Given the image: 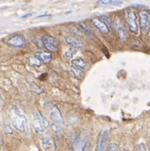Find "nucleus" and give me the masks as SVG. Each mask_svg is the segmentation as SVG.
Instances as JSON below:
<instances>
[{
  "label": "nucleus",
  "mask_w": 150,
  "mask_h": 151,
  "mask_svg": "<svg viewBox=\"0 0 150 151\" xmlns=\"http://www.w3.org/2000/svg\"><path fill=\"white\" fill-rule=\"evenodd\" d=\"M122 151H129V150H123Z\"/></svg>",
  "instance_id": "29"
},
{
  "label": "nucleus",
  "mask_w": 150,
  "mask_h": 151,
  "mask_svg": "<svg viewBox=\"0 0 150 151\" xmlns=\"http://www.w3.org/2000/svg\"><path fill=\"white\" fill-rule=\"evenodd\" d=\"M115 27H116V33L118 35V37L121 40H126L128 36H127V33H126V30L124 28L122 22L118 17H116V20H115Z\"/></svg>",
  "instance_id": "9"
},
{
  "label": "nucleus",
  "mask_w": 150,
  "mask_h": 151,
  "mask_svg": "<svg viewBox=\"0 0 150 151\" xmlns=\"http://www.w3.org/2000/svg\"><path fill=\"white\" fill-rule=\"evenodd\" d=\"M47 17V16H51V14H42V15H38L37 18H41V17Z\"/></svg>",
  "instance_id": "27"
},
{
  "label": "nucleus",
  "mask_w": 150,
  "mask_h": 151,
  "mask_svg": "<svg viewBox=\"0 0 150 151\" xmlns=\"http://www.w3.org/2000/svg\"><path fill=\"white\" fill-rule=\"evenodd\" d=\"M92 21L93 23V25L95 26L96 27L98 28L101 32L104 33V34H107L109 33V27L103 22V21L100 19V18H98V17H94L92 19Z\"/></svg>",
  "instance_id": "10"
},
{
  "label": "nucleus",
  "mask_w": 150,
  "mask_h": 151,
  "mask_svg": "<svg viewBox=\"0 0 150 151\" xmlns=\"http://www.w3.org/2000/svg\"><path fill=\"white\" fill-rule=\"evenodd\" d=\"M8 45L15 47V48H22L24 46H26L27 41L26 38L21 36V35H14L12 36L11 37H9L7 41Z\"/></svg>",
  "instance_id": "8"
},
{
  "label": "nucleus",
  "mask_w": 150,
  "mask_h": 151,
  "mask_svg": "<svg viewBox=\"0 0 150 151\" xmlns=\"http://www.w3.org/2000/svg\"><path fill=\"white\" fill-rule=\"evenodd\" d=\"M100 4H109V5H121L123 4L122 1H117V0H101L98 1Z\"/></svg>",
  "instance_id": "17"
},
{
  "label": "nucleus",
  "mask_w": 150,
  "mask_h": 151,
  "mask_svg": "<svg viewBox=\"0 0 150 151\" xmlns=\"http://www.w3.org/2000/svg\"><path fill=\"white\" fill-rule=\"evenodd\" d=\"M75 54H76L75 48L70 47V48H67V49L65 50V56L66 59H69V60H70V59H72V57H73Z\"/></svg>",
  "instance_id": "19"
},
{
  "label": "nucleus",
  "mask_w": 150,
  "mask_h": 151,
  "mask_svg": "<svg viewBox=\"0 0 150 151\" xmlns=\"http://www.w3.org/2000/svg\"><path fill=\"white\" fill-rule=\"evenodd\" d=\"M41 144L43 150H48L53 147V140L48 135H43L41 137Z\"/></svg>",
  "instance_id": "14"
},
{
  "label": "nucleus",
  "mask_w": 150,
  "mask_h": 151,
  "mask_svg": "<svg viewBox=\"0 0 150 151\" xmlns=\"http://www.w3.org/2000/svg\"><path fill=\"white\" fill-rule=\"evenodd\" d=\"M79 26H80V29H81V31L83 32L85 34L87 35V36H88L90 37H93V31L90 29L88 26L87 25V24H85V23H83V22H81V23H79Z\"/></svg>",
  "instance_id": "16"
},
{
  "label": "nucleus",
  "mask_w": 150,
  "mask_h": 151,
  "mask_svg": "<svg viewBox=\"0 0 150 151\" xmlns=\"http://www.w3.org/2000/svg\"><path fill=\"white\" fill-rule=\"evenodd\" d=\"M9 118L12 127L16 131L25 132L27 131V119L25 114L16 105H12L9 110Z\"/></svg>",
  "instance_id": "1"
},
{
  "label": "nucleus",
  "mask_w": 150,
  "mask_h": 151,
  "mask_svg": "<svg viewBox=\"0 0 150 151\" xmlns=\"http://www.w3.org/2000/svg\"><path fill=\"white\" fill-rule=\"evenodd\" d=\"M109 132L108 129L103 131L100 133L98 143H97V147H96V151H106L107 150V143L109 139Z\"/></svg>",
  "instance_id": "7"
},
{
  "label": "nucleus",
  "mask_w": 150,
  "mask_h": 151,
  "mask_svg": "<svg viewBox=\"0 0 150 151\" xmlns=\"http://www.w3.org/2000/svg\"><path fill=\"white\" fill-rule=\"evenodd\" d=\"M139 18H140V26L142 28V31L146 32L148 29L149 24V14L146 10H141L139 12Z\"/></svg>",
  "instance_id": "11"
},
{
  "label": "nucleus",
  "mask_w": 150,
  "mask_h": 151,
  "mask_svg": "<svg viewBox=\"0 0 150 151\" xmlns=\"http://www.w3.org/2000/svg\"><path fill=\"white\" fill-rule=\"evenodd\" d=\"M135 151H147L146 149V146L144 144H138L135 149Z\"/></svg>",
  "instance_id": "23"
},
{
  "label": "nucleus",
  "mask_w": 150,
  "mask_h": 151,
  "mask_svg": "<svg viewBox=\"0 0 150 151\" xmlns=\"http://www.w3.org/2000/svg\"><path fill=\"white\" fill-rule=\"evenodd\" d=\"M32 13H28V14H24V15H22L21 16V18H27V17H29V16H32Z\"/></svg>",
  "instance_id": "26"
},
{
  "label": "nucleus",
  "mask_w": 150,
  "mask_h": 151,
  "mask_svg": "<svg viewBox=\"0 0 150 151\" xmlns=\"http://www.w3.org/2000/svg\"><path fill=\"white\" fill-rule=\"evenodd\" d=\"M126 21L130 32L136 34L138 32V25L136 21V14L134 10H128L126 12Z\"/></svg>",
  "instance_id": "5"
},
{
  "label": "nucleus",
  "mask_w": 150,
  "mask_h": 151,
  "mask_svg": "<svg viewBox=\"0 0 150 151\" xmlns=\"http://www.w3.org/2000/svg\"><path fill=\"white\" fill-rule=\"evenodd\" d=\"M100 19L109 27V29L113 27V21L110 19V17L106 16V15H100Z\"/></svg>",
  "instance_id": "20"
},
{
  "label": "nucleus",
  "mask_w": 150,
  "mask_h": 151,
  "mask_svg": "<svg viewBox=\"0 0 150 151\" xmlns=\"http://www.w3.org/2000/svg\"><path fill=\"white\" fill-rule=\"evenodd\" d=\"M88 143V137L85 133L80 134L74 139V142L71 145V151H85Z\"/></svg>",
  "instance_id": "4"
},
{
  "label": "nucleus",
  "mask_w": 150,
  "mask_h": 151,
  "mask_svg": "<svg viewBox=\"0 0 150 151\" xmlns=\"http://www.w3.org/2000/svg\"><path fill=\"white\" fill-rule=\"evenodd\" d=\"M32 123L33 129L37 133L42 132L45 129L49 127V123H48V120L45 118V116L40 111H37L32 114Z\"/></svg>",
  "instance_id": "2"
},
{
  "label": "nucleus",
  "mask_w": 150,
  "mask_h": 151,
  "mask_svg": "<svg viewBox=\"0 0 150 151\" xmlns=\"http://www.w3.org/2000/svg\"><path fill=\"white\" fill-rule=\"evenodd\" d=\"M106 151H118V146L116 144H111L109 145Z\"/></svg>",
  "instance_id": "22"
},
{
  "label": "nucleus",
  "mask_w": 150,
  "mask_h": 151,
  "mask_svg": "<svg viewBox=\"0 0 150 151\" xmlns=\"http://www.w3.org/2000/svg\"><path fill=\"white\" fill-rule=\"evenodd\" d=\"M71 65L72 66L76 67L78 69H86L88 67V63L85 61L82 58H76L71 60Z\"/></svg>",
  "instance_id": "15"
},
{
  "label": "nucleus",
  "mask_w": 150,
  "mask_h": 151,
  "mask_svg": "<svg viewBox=\"0 0 150 151\" xmlns=\"http://www.w3.org/2000/svg\"><path fill=\"white\" fill-rule=\"evenodd\" d=\"M70 71L73 74V76H75V78H77V79L82 78V76H83V72H82V70L76 68V67H74V66H71L70 67Z\"/></svg>",
  "instance_id": "18"
},
{
  "label": "nucleus",
  "mask_w": 150,
  "mask_h": 151,
  "mask_svg": "<svg viewBox=\"0 0 150 151\" xmlns=\"http://www.w3.org/2000/svg\"><path fill=\"white\" fill-rule=\"evenodd\" d=\"M70 29L72 30V32H73L76 33V34L78 35V36H82V35L81 29H78V28H76V27H71Z\"/></svg>",
  "instance_id": "24"
},
{
  "label": "nucleus",
  "mask_w": 150,
  "mask_h": 151,
  "mask_svg": "<svg viewBox=\"0 0 150 151\" xmlns=\"http://www.w3.org/2000/svg\"><path fill=\"white\" fill-rule=\"evenodd\" d=\"M148 35H149V37H150V22H149V30H148Z\"/></svg>",
  "instance_id": "28"
},
{
  "label": "nucleus",
  "mask_w": 150,
  "mask_h": 151,
  "mask_svg": "<svg viewBox=\"0 0 150 151\" xmlns=\"http://www.w3.org/2000/svg\"><path fill=\"white\" fill-rule=\"evenodd\" d=\"M48 112L50 118L55 125L59 127H62L64 126V119L60 109L55 104H50V106L48 107Z\"/></svg>",
  "instance_id": "3"
},
{
  "label": "nucleus",
  "mask_w": 150,
  "mask_h": 151,
  "mask_svg": "<svg viewBox=\"0 0 150 151\" xmlns=\"http://www.w3.org/2000/svg\"><path fill=\"white\" fill-rule=\"evenodd\" d=\"M133 6L137 8H147L146 5H143V4H133Z\"/></svg>",
  "instance_id": "25"
},
{
  "label": "nucleus",
  "mask_w": 150,
  "mask_h": 151,
  "mask_svg": "<svg viewBox=\"0 0 150 151\" xmlns=\"http://www.w3.org/2000/svg\"><path fill=\"white\" fill-rule=\"evenodd\" d=\"M30 64L32 65H36V66H40L41 65V61L36 58V57H31L30 58Z\"/></svg>",
  "instance_id": "21"
},
{
  "label": "nucleus",
  "mask_w": 150,
  "mask_h": 151,
  "mask_svg": "<svg viewBox=\"0 0 150 151\" xmlns=\"http://www.w3.org/2000/svg\"><path fill=\"white\" fill-rule=\"evenodd\" d=\"M65 41L68 43L70 46H71L72 48H83L84 47V44L81 40L73 37H65Z\"/></svg>",
  "instance_id": "12"
},
{
  "label": "nucleus",
  "mask_w": 150,
  "mask_h": 151,
  "mask_svg": "<svg viewBox=\"0 0 150 151\" xmlns=\"http://www.w3.org/2000/svg\"><path fill=\"white\" fill-rule=\"evenodd\" d=\"M35 57L43 63H48L52 60V55L50 52H37Z\"/></svg>",
  "instance_id": "13"
},
{
  "label": "nucleus",
  "mask_w": 150,
  "mask_h": 151,
  "mask_svg": "<svg viewBox=\"0 0 150 151\" xmlns=\"http://www.w3.org/2000/svg\"><path fill=\"white\" fill-rule=\"evenodd\" d=\"M42 42L43 44V46L48 49L50 52H55L59 48V44L58 42L55 39L54 37L50 36V35H44L42 37Z\"/></svg>",
  "instance_id": "6"
}]
</instances>
